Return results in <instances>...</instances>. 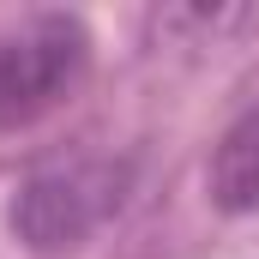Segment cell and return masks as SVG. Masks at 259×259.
<instances>
[{
	"mask_svg": "<svg viewBox=\"0 0 259 259\" xmlns=\"http://www.w3.org/2000/svg\"><path fill=\"white\" fill-rule=\"evenodd\" d=\"M133 187V163L121 157H61L24 175V187L12 199V235L30 253H66L78 241H91Z\"/></svg>",
	"mask_w": 259,
	"mask_h": 259,
	"instance_id": "obj_1",
	"label": "cell"
},
{
	"mask_svg": "<svg viewBox=\"0 0 259 259\" xmlns=\"http://www.w3.org/2000/svg\"><path fill=\"white\" fill-rule=\"evenodd\" d=\"M91 72V36L78 18H36L18 36L0 42V127H30L72 103V91Z\"/></svg>",
	"mask_w": 259,
	"mask_h": 259,
	"instance_id": "obj_2",
	"label": "cell"
},
{
	"mask_svg": "<svg viewBox=\"0 0 259 259\" xmlns=\"http://www.w3.org/2000/svg\"><path fill=\"white\" fill-rule=\"evenodd\" d=\"M211 199L235 217L259 211V109H247L211 151Z\"/></svg>",
	"mask_w": 259,
	"mask_h": 259,
	"instance_id": "obj_3",
	"label": "cell"
}]
</instances>
